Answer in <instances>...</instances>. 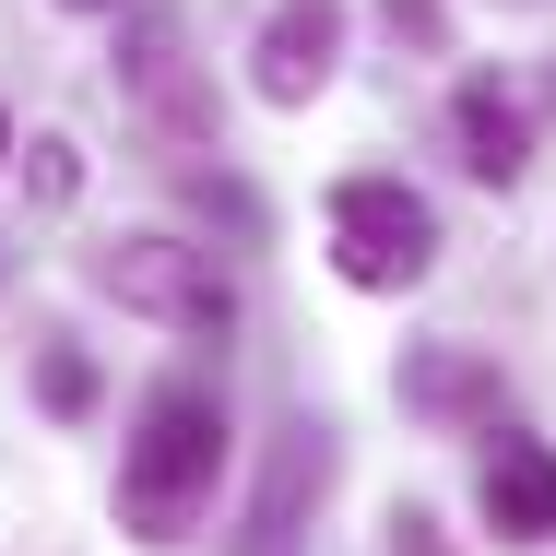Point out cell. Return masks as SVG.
<instances>
[{
  "label": "cell",
  "mask_w": 556,
  "mask_h": 556,
  "mask_svg": "<svg viewBox=\"0 0 556 556\" xmlns=\"http://www.w3.org/2000/svg\"><path fill=\"white\" fill-rule=\"evenodd\" d=\"M332 60H343V0H285L261 24V96L273 108H308L332 84Z\"/></svg>",
  "instance_id": "5b68a950"
},
{
  "label": "cell",
  "mask_w": 556,
  "mask_h": 556,
  "mask_svg": "<svg viewBox=\"0 0 556 556\" xmlns=\"http://www.w3.org/2000/svg\"><path fill=\"white\" fill-rule=\"evenodd\" d=\"M214 473H225V403L202 379H166L130 427V462H118V521L142 545H190V521L214 509Z\"/></svg>",
  "instance_id": "6da1fadb"
},
{
  "label": "cell",
  "mask_w": 556,
  "mask_h": 556,
  "mask_svg": "<svg viewBox=\"0 0 556 556\" xmlns=\"http://www.w3.org/2000/svg\"><path fill=\"white\" fill-rule=\"evenodd\" d=\"M391 545H403V556H439V521H415V509H403V521H391Z\"/></svg>",
  "instance_id": "8fae6325"
},
{
  "label": "cell",
  "mask_w": 556,
  "mask_h": 556,
  "mask_svg": "<svg viewBox=\"0 0 556 556\" xmlns=\"http://www.w3.org/2000/svg\"><path fill=\"white\" fill-rule=\"evenodd\" d=\"M391 36H439V0H391Z\"/></svg>",
  "instance_id": "30bf717a"
},
{
  "label": "cell",
  "mask_w": 556,
  "mask_h": 556,
  "mask_svg": "<svg viewBox=\"0 0 556 556\" xmlns=\"http://www.w3.org/2000/svg\"><path fill=\"white\" fill-rule=\"evenodd\" d=\"M84 273H96V296H118L130 320H166V332H190V343L237 332V285L214 273V249H190V237H108Z\"/></svg>",
  "instance_id": "7a4b0ae2"
},
{
  "label": "cell",
  "mask_w": 556,
  "mask_h": 556,
  "mask_svg": "<svg viewBox=\"0 0 556 556\" xmlns=\"http://www.w3.org/2000/svg\"><path fill=\"white\" fill-rule=\"evenodd\" d=\"M427 261H439V214L403 178H343L332 190V273L343 285L403 296V285H427Z\"/></svg>",
  "instance_id": "3957f363"
},
{
  "label": "cell",
  "mask_w": 556,
  "mask_h": 556,
  "mask_svg": "<svg viewBox=\"0 0 556 556\" xmlns=\"http://www.w3.org/2000/svg\"><path fill=\"white\" fill-rule=\"evenodd\" d=\"M403 403H415V415H439V427H497V367H473V355L427 343V355L403 367Z\"/></svg>",
  "instance_id": "ba28073f"
},
{
  "label": "cell",
  "mask_w": 556,
  "mask_h": 556,
  "mask_svg": "<svg viewBox=\"0 0 556 556\" xmlns=\"http://www.w3.org/2000/svg\"><path fill=\"white\" fill-rule=\"evenodd\" d=\"M0 154H12V118H0Z\"/></svg>",
  "instance_id": "4fadbf2b"
},
{
  "label": "cell",
  "mask_w": 556,
  "mask_h": 556,
  "mask_svg": "<svg viewBox=\"0 0 556 556\" xmlns=\"http://www.w3.org/2000/svg\"><path fill=\"white\" fill-rule=\"evenodd\" d=\"M450 142H462V166H473L485 190H509V178L533 166V118H521L509 84H462V96H450Z\"/></svg>",
  "instance_id": "52a82bcc"
},
{
  "label": "cell",
  "mask_w": 556,
  "mask_h": 556,
  "mask_svg": "<svg viewBox=\"0 0 556 556\" xmlns=\"http://www.w3.org/2000/svg\"><path fill=\"white\" fill-rule=\"evenodd\" d=\"M72 12H108V0H72Z\"/></svg>",
  "instance_id": "7c38bea8"
},
{
  "label": "cell",
  "mask_w": 556,
  "mask_h": 556,
  "mask_svg": "<svg viewBox=\"0 0 556 556\" xmlns=\"http://www.w3.org/2000/svg\"><path fill=\"white\" fill-rule=\"evenodd\" d=\"M118 96L154 118L178 154H202L214 142V96H202V72H190V24L154 0V12H130V36H118Z\"/></svg>",
  "instance_id": "277c9868"
},
{
  "label": "cell",
  "mask_w": 556,
  "mask_h": 556,
  "mask_svg": "<svg viewBox=\"0 0 556 556\" xmlns=\"http://www.w3.org/2000/svg\"><path fill=\"white\" fill-rule=\"evenodd\" d=\"M36 391H48L60 415H84V403H96V367H84L72 343H48V367H36Z\"/></svg>",
  "instance_id": "9c48e42d"
},
{
  "label": "cell",
  "mask_w": 556,
  "mask_h": 556,
  "mask_svg": "<svg viewBox=\"0 0 556 556\" xmlns=\"http://www.w3.org/2000/svg\"><path fill=\"white\" fill-rule=\"evenodd\" d=\"M485 521L509 545H556V450L545 439H497L485 450Z\"/></svg>",
  "instance_id": "8992f818"
}]
</instances>
